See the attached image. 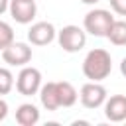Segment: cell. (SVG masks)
<instances>
[{
	"instance_id": "obj_2",
	"label": "cell",
	"mask_w": 126,
	"mask_h": 126,
	"mask_svg": "<svg viewBox=\"0 0 126 126\" xmlns=\"http://www.w3.org/2000/svg\"><path fill=\"white\" fill-rule=\"evenodd\" d=\"M114 22V16L110 10H104V8H93L85 14V20H83V30L94 37H106L110 26Z\"/></svg>"
},
{
	"instance_id": "obj_9",
	"label": "cell",
	"mask_w": 126,
	"mask_h": 126,
	"mask_svg": "<svg viewBox=\"0 0 126 126\" xmlns=\"http://www.w3.org/2000/svg\"><path fill=\"white\" fill-rule=\"evenodd\" d=\"M104 116L110 122H124L126 120V94H112L104 100Z\"/></svg>"
},
{
	"instance_id": "obj_12",
	"label": "cell",
	"mask_w": 126,
	"mask_h": 126,
	"mask_svg": "<svg viewBox=\"0 0 126 126\" xmlns=\"http://www.w3.org/2000/svg\"><path fill=\"white\" fill-rule=\"evenodd\" d=\"M16 122L20 126H35L39 122V110L32 102H24L16 108Z\"/></svg>"
},
{
	"instance_id": "obj_20",
	"label": "cell",
	"mask_w": 126,
	"mask_h": 126,
	"mask_svg": "<svg viewBox=\"0 0 126 126\" xmlns=\"http://www.w3.org/2000/svg\"><path fill=\"white\" fill-rule=\"evenodd\" d=\"M83 4H89V6H94L96 2H100V0H81Z\"/></svg>"
},
{
	"instance_id": "obj_8",
	"label": "cell",
	"mask_w": 126,
	"mask_h": 126,
	"mask_svg": "<svg viewBox=\"0 0 126 126\" xmlns=\"http://www.w3.org/2000/svg\"><path fill=\"white\" fill-rule=\"evenodd\" d=\"M8 10L12 20H16L18 24H32L37 14L35 0H10Z\"/></svg>"
},
{
	"instance_id": "obj_13",
	"label": "cell",
	"mask_w": 126,
	"mask_h": 126,
	"mask_svg": "<svg viewBox=\"0 0 126 126\" xmlns=\"http://www.w3.org/2000/svg\"><path fill=\"white\" fill-rule=\"evenodd\" d=\"M106 39L112 43V45H126V20H114L108 33H106Z\"/></svg>"
},
{
	"instance_id": "obj_15",
	"label": "cell",
	"mask_w": 126,
	"mask_h": 126,
	"mask_svg": "<svg viewBox=\"0 0 126 126\" xmlns=\"http://www.w3.org/2000/svg\"><path fill=\"white\" fill-rule=\"evenodd\" d=\"M12 41H14V30H12V26L0 20V51L4 47H8Z\"/></svg>"
},
{
	"instance_id": "obj_1",
	"label": "cell",
	"mask_w": 126,
	"mask_h": 126,
	"mask_svg": "<svg viewBox=\"0 0 126 126\" xmlns=\"http://www.w3.org/2000/svg\"><path fill=\"white\" fill-rule=\"evenodd\" d=\"M112 71V57L106 49L94 47L83 59V75L89 81H104Z\"/></svg>"
},
{
	"instance_id": "obj_6",
	"label": "cell",
	"mask_w": 126,
	"mask_h": 126,
	"mask_svg": "<svg viewBox=\"0 0 126 126\" xmlns=\"http://www.w3.org/2000/svg\"><path fill=\"white\" fill-rule=\"evenodd\" d=\"M2 59L4 63L12 65V67H24L32 61V47L24 41H12L8 47L2 49Z\"/></svg>"
},
{
	"instance_id": "obj_19",
	"label": "cell",
	"mask_w": 126,
	"mask_h": 126,
	"mask_svg": "<svg viewBox=\"0 0 126 126\" xmlns=\"http://www.w3.org/2000/svg\"><path fill=\"white\" fill-rule=\"evenodd\" d=\"M120 73L126 77V57H122V61H120Z\"/></svg>"
},
{
	"instance_id": "obj_11",
	"label": "cell",
	"mask_w": 126,
	"mask_h": 126,
	"mask_svg": "<svg viewBox=\"0 0 126 126\" xmlns=\"http://www.w3.org/2000/svg\"><path fill=\"white\" fill-rule=\"evenodd\" d=\"M55 89H57V100H59V106L63 108H69L77 102L79 98V93L77 89L69 83V81H55Z\"/></svg>"
},
{
	"instance_id": "obj_10",
	"label": "cell",
	"mask_w": 126,
	"mask_h": 126,
	"mask_svg": "<svg viewBox=\"0 0 126 126\" xmlns=\"http://www.w3.org/2000/svg\"><path fill=\"white\" fill-rule=\"evenodd\" d=\"M39 102H41V106L45 108V110H49V112H55L57 108H61L59 106V100H57V89H55V81H47V83H43L41 87H39Z\"/></svg>"
},
{
	"instance_id": "obj_3",
	"label": "cell",
	"mask_w": 126,
	"mask_h": 126,
	"mask_svg": "<svg viewBox=\"0 0 126 126\" xmlns=\"http://www.w3.org/2000/svg\"><path fill=\"white\" fill-rule=\"evenodd\" d=\"M57 41H59V47L67 53H77L81 51L85 45H87V32L79 26H63L59 32H57Z\"/></svg>"
},
{
	"instance_id": "obj_17",
	"label": "cell",
	"mask_w": 126,
	"mask_h": 126,
	"mask_svg": "<svg viewBox=\"0 0 126 126\" xmlns=\"http://www.w3.org/2000/svg\"><path fill=\"white\" fill-rule=\"evenodd\" d=\"M8 110H10V108H8V102H6V100L0 96V122H2V120L8 116Z\"/></svg>"
},
{
	"instance_id": "obj_5",
	"label": "cell",
	"mask_w": 126,
	"mask_h": 126,
	"mask_svg": "<svg viewBox=\"0 0 126 126\" xmlns=\"http://www.w3.org/2000/svg\"><path fill=\"white\" fill-rule=\"evenodd\" d=\"M106 96H108V93H106V89H104L98 81H89V83H85V85L81 87V91H79L81 104H83L85 108H91V110L102 106L104 100H106Z\"/></svg>"
},
{
	"instance_id": "obj_16",
	"label": "cell",
	"mask_w": 126,
	"mask_h": 126,
	"mask_svg": "<svg viewBox=\"0 0 126 126\" xmlns=\"http://www.w3.org/2000/svg\"><path fill=\"white\" fill-rule=\"evenodd\" d=\"M108 2L112 12H116L118 16H126V0H108Z\"/></svg>"
},
{
	"instance_id": "obj_7",
	"label": "cell",
	"mask_w": 126,
	"mask_h": 126,
	"mask_svg": "<svg viewBox=\"0 0 126 126\" xmlns=\"http://www.w3.org/2000/svg\"><path fill=\"white\" fill-rule=\"evenodd\" d=\"M57 37V30L51 22H35L28 30V41L32 45H49Z\"/></svg>"
},
{
	"instance_id": "obj_4",
	"label": "cell",
	"mask_w": 126,
	"mask_h": 126,
	"mask_svg": "<svg viewBox=\"0 0 126 126\" xmlns=\"http://www.w3.org/2000/svg\"><path fill=\"white\" fill-rule=\"evenodd\" d=\"M43 85L41 81V71L35 67H22V71L16 77V91L22 96H33L39 93V87Z\"/></svg>"
},
{
	"instance_id": "obj_14",
	"label": "cell",
	"mask_w": 126,
	"mask_h": 126,
	"mask_svg": "<svg viewBox=\"0 0 126 126\" xmlns=\"http://www.w3.org/2000/svg\"><path fill=\"white\" fill-rule=\"evenodd\" d=\"M12 89H14V75H12V71L6 69V67H0V96L8 94Z\"/></svg>"
},
{
	"instance_id": "obj_18",
	"label": "cell",
	"mask_w": 126,
	"mask_h": 126,
	"mask_svg": "<svg viewBox=\"0 0 126 126\" xmlns=\"http://www.w3.org/2000/svg\"><path fill=\"white\" fill-rule=\"evenodd\" d=\"M10 6V0H0V14H4Z\"/></svg>"
}]
</instances>
